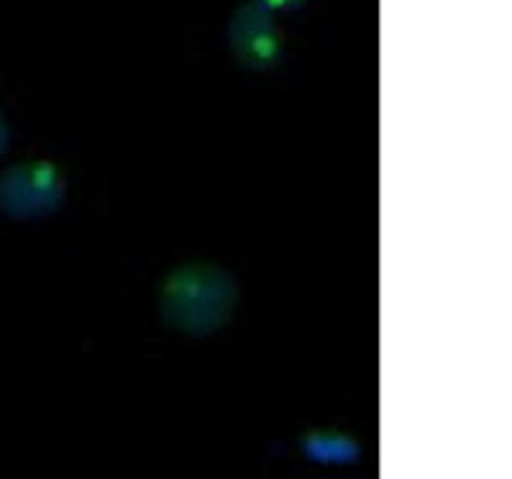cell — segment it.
I'll return each instance as SVG.
<instances>
[{
  "instance_id": "obj_4",
  "label": "cell",
  "mask_w": 512,
  "mask_h": 479,
  "mask_svg": "<svg viewBox=\"0 0 512 479\" xmlns=\"http://www.w3.org/2000/svg\"><path fill=\"white\" fill-rule=\"evenodd\" d=\"M303 449L308 459L320 464H351L361 454L359 444L338 431H310L303 439Z\"/></svg>"
},
{
  "instance_id": "obj_3",
  "label": "cell",
  "mask_w": 512,
  "mask_h": 479,
  "mask_svg": "<svg viewBox=\"0 0 512 479\" xmlns=\"http://www.w3.org/2000/svg\"><path fill=\"white\" fill-rule=\"evenodd\" d=\"M231 49L241 65L249 70H267L282 57V31L274 21V13L249 0L236 8L228 26Z\"/></svg>"
},
{
  "instance_id": "obj_2",
  "label": "cell",
  "mask_w": 512,
  "mask_h": 479,
  "mask_svg": "<svg viewBox=\"0 0 512 479\" xmlns=\"http://www.w3.org/2000/svg\"><path fill=\"white\" fill-rule=\"evenodd\" d=\"M64 200V180L52 162H21L0 175V208L13 218L54 213Z\"/></svg>"
},
{
  "instance_id": "obj_1",
  "label": "cell",
  "mask_w": 512,
  "mask_h": 479,
  "mask_svg": "<svg viewBox=\"0 0 512 479\" xmlns=\"http://www.w3.org/2000/svg\"><path fill=\"white\" fill-rule=\"evenodd\" d=\"M239 298L236 280L216 264H182L159 287L164 323L182 333L205 336L223 328Z\"/></svg>"
},
{
  "instance_id": "obj_6",
  "label": "cell",
  "mask_w": 512,
  "mask_h": 479,
  "mask_svg": "<svg viewBox=\"0 0 512 479\" xmlns=\"http://www.w3.org/2000/svg\"><path fill=\"white\" fill-rule=\"evenodd\" d=\"M8 149V129L6 123H3V116H0V154Z\"/></svg>"
},
{
  "instance_id": "obj_5",
  "label": "cell",
  "mask_w": 512,
  "mask_h": 479,
  "mask_svg": "<svg viewBox=\"0 0 512 479\" xmlns=\"http://www.w3.org/2000/svg\"><path fill=\"white\" fill-rule=\"evenodd\" d=\"M256 3L272 13H292L297 8H303L305 0H256Z\"/></svg>"
}]
</instances>
